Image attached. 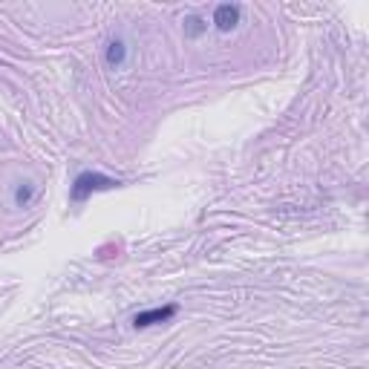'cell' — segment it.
Returning a JSON list of instances; mask_svg holds the SVG:
<instances>
[{
	"label": "cell",
	"mask_w": 369,
	"mask_h": 369,
	"mask_svg": "<svg viewBox=\"0 0 369 369\" xmlns=\"http://www.w3.org/2000/svg\"><path fill=\"white\" fill-rule=\"evenodd\" d=\"M119 185H121L119 179L104 176V173H98V170H84V173H78L75 182H73V188H70V199L73 202H84V199H90L93 193H98V190H113Z\"/></svg>",
	"instance_id": "6da1fadb"
},
{
	"label": "cell",
	"mask_w": 369,
	"mask_h": 369,
	"mask_svg": "<svg viewBox=\"0 0 369 369\" xmlns=\"http://www.w3.org/2000/svg\"><path fill=\"white\" fill-rule=\"evenodd\" d=\"M179 309L176 306H162V309H147V312H139L133 317V326L136 329H147V326H156V323H167Z\"/></svg>",
	"instance_id": "7a4b0ae2"
},
{
	"label": "cell",
	"mask_w": 369,
	"mask_h": 369,
	"mask_svg": "<svg viewBox=\"0 0 369 369\" xmlns=\"http://www.w3.org/2000/svg\"><path fill=\"white\" fill-rule=\"evenodd\" d=\"M236 24H240V6L236 3H220L213 9V27L220 32H231Z\"/></svg>",
	"instance_id": "3957f363"
},
{
	"label": "cell",
	"mask_w": 369,
	"mask_h": 369,
	"mask_svg": "<svg viewBox=\"0 0 369 369\" xmlns=\"http://www.w3.org/2000/svg\"><path fill=\"white\" fill-rule=\"evenodd\" d=\"M124 58H127L124 40H110V43H107V63H110V67H121Z\"/></svg>",
	"instance_id": "277c9868"
},
{
	"label": "cell",
	"mask_w": 369,
	"mask_h": 369,
	"mask_svg": "<svg viewBox=\"0 0 369 369\" xmlns=\"http://www.w3.org/2000/svg\"><path fill=\"white\" fill-rule=\"evenodd\" d=\"M208 29V24L202 17H197V15H190V17H185V35L188 38H197V35H202Z\"/></svg>",
	"instance_id": "5b68a950"
},
{
	"label": "cell",
	"mask_w": 369,
	"mask_h": 369,
	"mask_svg": "<svg viewBox=\"0 0 369 369\" xmlns=\"http://www.w3.org/2000/svg\"><path fill=\"white\" fill-rule=\"evenodd\" d=\"M32 199V188H17V193H15V202L17 205H27Z\"/></svg>",
	"instance_id": "8992f818"
}]
</instances>
